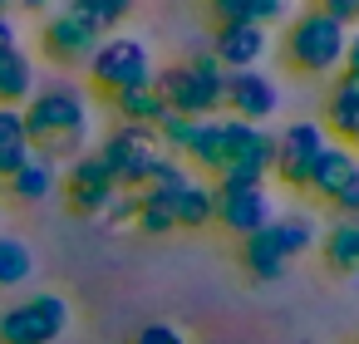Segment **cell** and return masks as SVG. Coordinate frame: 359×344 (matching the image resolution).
<instances>
[{
	"instance_id": "obj_18",
	"label": "cell",
	"mask_w": 359,
	"mask_h": 344,
	"mask_svg": "<svg viewBox=\"0 0 359 344\" xmlns=\"http://www.w3.org/2000/svg\"><path fill=\"white\" fill-rule=\"evenodd\" d=\"M109 99H114L118 118H123V123H138V128H158V118L168 113V104H163V94H158L153 84L118 89V94H109Z\"/></svg>"
},
{
	"instance_id": "obj_37",
	"label": "cell",
	"mask_w": 359,
	"mask_h": 344,
	"mask_svg": "<svg viewBox=\"0 0 359 344\" xmlns=\"http://www.w3.org/2000/svg\"><path fill=\"white\" fill-rule=\"evenodd\" d=\"M15 6H20V11H45V15H50V11H60V0H15Z\"/></svg>"
},
{
	"instance_id": "obj_23",
	"label": "cell",
	"mask_w": 359,
	"mask_h": 344,
	"mask_svg": "<svg viewBox=\"0 0 359 344\" xmlns=\"http://www.w3.org/2000/svg\"><path fill=\"white\" fill-rule=\"evenodd\" d=\"M153 138H158V148H163L168 158H187V153H192V138H197V118L163 113L158 128H153Z\"/></svg>"
},
{
	"instance_id": "obj_21",
	"label": "cell",
	"mask_w": 359,
	"mask_h": 344,
	"mask_svg": "<svg viewBox=\"0 0 359 344\" xmlns=\"http://www.w3.org/2000/svg\"><path fill=\"white\" fill-rule=\"evenodd\" d=\"M35 275V256L20 236H0V290H15Z\"/></svg>"
},
{
	"instance_id": "obj_19",
	"label": "cell",
	"mask_w": 359,
	"mask_h": 344,
	"mask_svg": "<svg viewBox=\"0 0 359 344\" xmlns=\"http://www.w3.org/2000/svg\"><path fill=\"white\" fill-rule=\"evenodd\" d=\"M241 266L256 275V280H280L285 275V256H280V246H276V236H271V226H261L256 236H246L241 241Z\"/></svg>"
},
{
	"instance_id": "obj_30",
	"label": "cell",
	"mask_w": 359,
	"mask_h": 344,
	"mask_svg": "<svg viewBox=\"0 0 359 344\" xmlns=\"http://www.w3.org/2000/svg\"><path fill=\"white\" fill-rule=\"evenodd\" d=\"M187 69H192L197 79H207V84H217V89L226 84V69H222V60H217L212 50H197V55L187 60Z\"/></svg>"
},
{
	"instance_id": "obj_38",
	"label": "cell",
	"mask_w": 359,
	"mask_h": 344,
	"mask_svg": "<svg viewBox=\"0 0 359 344\" xmlns=\"http://www.w3.org/2000/svg\"><path fill=\"white\" fill-rule=\"evenodd\" d=\"M11 6H15V0H0V15H6V11H11Z\"/></svg>"
},
{
	"instance_id": "obj_4",
	"label": "cell",
	"mask_w": 359,
	"mask_h": 344,
	"mask_svg": "<svg viewBox=\"0 0 359 344\" xmlns=\"http://www.w3.org/2000/svg\"><path fill=\"white\" fill-rule=\"evenodd\" d=\"M65 329H69V300L55 290H40L0 310V344H55Z\"/></svg>"
},
{
	"instance_id": "obj_22",
	"label": "cell",
	"mask_w": 359,
	"mask_h": 344,
	"mask_svg": "<svg viewBox=\"0 0 359 344\" xmlns=\"http://www.w3.org/2000/svg\"><path fill=\"white\" fill-rule=\"evenodd\" d=\"M6 187H11V197H15V202H45V197L55 192V167H50V163H40V158H30V163L6 182Z\"/></svg>"
},
{
	"instance_id": "obj_12",
	"label": "cell",
	"mask_w": 359,
	"mask_h": 344,
	"mask_svg": "<svg viewBox=\"0 0 359 344\" xmlns=\"http://www.w3.org/2000/svg\"><path fill=\"white\" fill-rule=\"evenodd\" d=\"M207 50L222 60L226 74H236V69H256V64L266 60L271 35H266L261 25H251V20H231V25H217V30H212V45H207Z\"/></svg>"
},
{
	"instance_id": "obj_11",
	"label": "cell",
	"mask_w": 359,
	"mask_h": 344,
	"mask_svg": "<svg viewBox=\"0 0 359 344\" xmlns=\"http://www.w3.org/2000/svg\"><path fill=\"white\" fill-rule=\"evenodd\" d=\"M99 40H104V35L89 30L84 20H74L69 11H50L45 25H40V50H45L55 64H84Z\"/></svg>"
},
{
	"instance_id": "obj_39",
	"label": "cell",
	"mask_w": 359,
	"mask_h": 344,
	"mask_svg": "<svg viewBox=\"0 0 359 344\" xmlns=\"http://www.w3.org/2000/svg\"><path fill=\"white\" fill-rule=\"evenodd\" d=\"M354 148H359V133H354Z\"/></svg>"
},
{
	"instance_id": "obj_1",
	"label": "cell",
	"mask_w": 359,
	"mask_h": 344,
	"mask_svg": "<svg viewBox=\"0 0 359 344\" xmlns=\"http://www.w3.org/2000/svg\"><path fill=\"white\" fill-rule=\"evenodd\" d=\"M25 123V143L40 163H74L89 143V94L69 79L45 84L30 94V104L20 109Z\"/></svg>"
},
{
	"instance_id": "obj_2",
	"label": "cell",
	"mask_w": 359,
	"mask_h": 344,
	"mask_svg": "<svg viewBox=\"0 0 359 344\" xmlns=\"http://www.w3.org/2000/svg\"><path fill=\"white\" fill-rule=\"evenodd\" d=\"M344 45H349V30L339 20H330L325 11H315V6L300 11L285 30V60L300 74H339Z\"/></svg>"
},
{
	"instance_id": "obj_25",
	"label": "cell",
	"mask_w": 359,
	"mask_h": 344,
	"mask_svg": "<svg viewBox=\"0 0 359 344\" xmlns=\"http://www.w3.org/2000/svg\"><path fill=\"white\" fill-rule=\"evenodd\" d=\"M114 192L118 187H69L65 182V202H69L74 216H104V207L114 202Z\"/></svg>"
},
{
	"instance_id": "obj_28",
	"label": "cell",
	"mask_w": 359,
	"mask_h": 344,
	"mask_svg": "<svg viewBox=\"0 0 359 344\" xmlns=\"http://www.w3.org/2000/svg\"><path fill=\"white\" fill-rule=\"evenodd\" d=\"M330 207H334L344 221H359V167H354V172H349V182L330 197Z\"/></svg>"
},
{
	"instance_id": "obj_34",
	"label": "cell",
	"mask_w": 359,
	"mask_h": 344,
	"mask_svg": "<svg viewBox=\"0 0 359 344\" xmlns=\"http://www.w3.org/2000/svg\"><path fill=\"white\" fill-rule=\"evenodd\" d=\"M217 25H231V20H246V0H207Z\"/></svg>"
},
{
	"instance_id": "obj_35",
	"label": "cell",
	"mask_w": 359,
	"mask_h": 344,
	"mask_svg": "<svg viewBox=\"0 0 359 344\" xmlns=\"http://www.w3.org/2000/svg\"><path fill=\"white\" fill-rule=\"evenodd\" d=\"M339 74L359 84V30H354V35H349V45H344V64H339Z\"/></svg>"
},
{
	"instance_id": "obj_24",
	"label": "cell",
	"mask_w": 359,
	"mask_h": 344,
	"mask_svg": "<svg viewBox=\"0 0 359 344\" xmlns=\"http://www.w3.org/2000/svg\"><path fill=\"white\" fill-rule=\"evenodd\" d=\"M69 187H118L114 182V172H109V163L99 158V153H79L74 163H69Z\"/></svg>"
},
{
	"instance_id": "obj_31",
	"label": "cell",
	"mask_w": 359,
	"mask_h": 344,
	"mask_svg": "<svg viewBox=\"0 0 359 344\" xmlns=\"http://www.w3.org/2000/svg\"><path fill=\"white\" fill-rule=\"evenodd\" d=\"M35 153H30V143H15V148H0V182H11L25 163H30Z\"/></svg>"
},
{
	"instance_id": "obj_7",
	"label": "cell",
	"mask_w": 359,
	"mask_h": 344,
	"mask_svg": "<svg viewBox=\"0 0 359 344\" xmlns=\"http://www.w3.org/2000/svg\"><path fill=\"white\" fill-rule=\"evenodd\" d=\"M153 89L163 94L168 113H182V118H197V123L222 113V89L207 84V79H197L187 64H168V69H158V74H153Z\"/></svg>"
},
{
	"instance_id": "obj_33",
	"label": "cell",
	"mask_w": 359,
	"mask_h": 344,
	"mask_svg": "<svg viewBox=\"0 0 359 344\" xmlns=\"http://www.w3.org/2000/svg\"><path fill=\"white\" fill-rule=\"evenodd\" d=\"M315 11H325L330 20H339V25L349 30V25L359 20V0H320V6H315Z\"/></svg>"
},
{
	"instance_id": "obj_5",
	"label": "cell",
	"mask_w": 359,
	"mask_h": 344,
	"mask_svg": "<svg viewBox=\"0 0 359 344\" xmlns=\"http://www.w3.org/2000/svg\"><path fill=\"white\" fill-rule=\"evenodd\" d=\"M94 153L109 163V172H114V182H118L123 192H138V187L148 182L153 163L163 158V148H158L153 128H138V123H118V128L94 148Z\"/></svg>"
},
{
	"instance_id": "obj_29",
	"label": "cell",
	"mask_w": 359,
	"mask_h": 344,
	"mask_svg": "<svg viewBox=\"0 0 359 344\" xmlns=\"http://www.w3.org/2000/svg\"><path fill=\"white\" fill-rule=\"evenodd\" d=\"M133 344H187V334L177 324H168V319H153V324H143L133 334Z\"/></svg>"
},
{
	"instance_id": "obj_26",
	"label": "cell",
	"mask_w": 359,
	"mask_h": 344,
	"mask_svg": "<svg viewBox=\"0 0 359 344\" xmlns=\"http://www.w3.org/2000/svg\"><path fill=\"white\" fill-rule=\"evenodd\" d=\"M133 216H138V192H123V187H118V192H114V202L104 207V216H99V221H104L109 231H123V226H133Z\"/></svg>"
},
{
	"instance_id": "obj_27",
	"label": "cell",
	"mask_w": 359,
	"mask_h": 344,
	"mask_svg": "<svg viewBox=\"0 0 359 344\" xmlns=\"http://www.w3.org/2000/svg\"><path fill=\"white\" fill-rule=\"evenodd\" d=\"M285 6H290V0H246V20L266 30V25H276V20H285V15H290Z\"/></svg>"
},
{
	"instance_id": "obj_17",
	"label": "cell",
	"mask_w": 359,
	"mask_h": 344,
	"mask_svg": "<svg viewBox=\"0 0 359 344\" xmlns=\"http://www.w3.org/2000/svg\"><path fill=\"white\" fill-rule=\"evenodd\" d=\"M315 246H320V256H325L330 270H339V275L359 270V221H344V216H339Z\"/></svg>"
},
{
	"instance_id": "obj_9",
	"label": "cell",
	"mask_w": 359,
	"mask_h": 344,
	"mask_svg": "<svg viewBox=\"0 0 359 344\" xmlns=\"http://www.w3.org/2000/svg\"><path fill=\"white\" fill-rule=\"evenodd\" d=\"M222 109L231 113V118H241V123H266L276 109H280V89H276V79L271 74H261V69H236V74H226V84H222Z\"/></svg>"
},
{
	"instance_id": "obj_32",
	"label": "cell",
	"mask_w": 359,
	"mask_h": 344,
	"mask_svg": "<svg viewBox=\"0 0 359 344\" xmlns=\"http://www.w3.org/2000/svg\"><path fill=\"white\" fill-rule=\"evenodd\" d=\"M15 143H25L20 109H0V148H15Z\"/></svg>"
},
{
	"instance_id": "obj_3",
	"label": "cell",
	"mask_w": 359,
	"mask_h": 344,
	"mask_svg": "<svg viewBox=\"0 0 359 344\" xmlns=\"http://www.w3.org/2000/svg\"><path fill=\"white\" fill-rule=\"evenodd\" d=\"M84 69H89V84L104 89V94L153 84V55H148V45L133 40V35H104V40L94 45V55L84 60Z\"/></svg>"
},
{
	"instance_id": "obj_20",
	"label": "cell",
	"mask_w": 359,
	"mask_h": 344,
	"mask_svg": "<svg viewBox=\"0 0 359 344\" xmlns=\"http://www.w3.org/2000/svg\"><path fill=\"white\" fill-rule=\"evenodd\" d=\"M271 236H276V246H280V256H285V261L305 256V251L320 241V231H315V221H310V216H276V221H271Z\"/></svg>"
},
{
	"instance_id": "obj_10",
	"label": "cell",
	"mask_w": 359,
	"mask_h": 344,
	"mask_svg": "<svg viewBox=\"0 0 359 344\" xmlns=\"http://www.w3.org/2000/svg\"><path fill=\"white\" fill-rule=\"evenodd\" d=\"M212 192H217V216H212V221H217L222 231L241 236V241L276 221V207H271L266 187H212Z\"/></svg>"
},
{
	"instance_id": "obj_16",
	"label": "cell",
	"mask_w": 359,
	"mask_h": 344,
	"mask_svg": "<svg viewBox=\"0 0 359 344\" xmlns=\"http://www.w3.org/2000/svg\"><path fill=\"white\" fill-rule=\"evenodd\" d=\"M35 64L25 50H11L6 60H0V109H25L30 94H35Z\"/></svg>"
},
{
	"instance_id": "obj_36",
	"label": "cell",
	"mask_w": 359,
	"mask_h": 344,
	"mask_svg": "<svg viewBox=\"0 0 359 344\" xmlns=\"http://www.w3.org/2000/svg\"><path fill=\"white\" fill-rule=\"evenodd\" d=\"M11 50H20V30H15L11 15H0V60H6Z\"/></svg>"
},
{
	"instance_id": "obj_14",
	"label": "cell",
	"mask_w": 359,
	"mask_h": 344,
	"mask_svg": "<svg viewBox=\"0 0 359 344\" xmlns=\"http://www.w3.org/2000/svg\"><path fill=\"white\" fill-rule=\"evenodd\" d=\"M168 216H172V226H182V231H202V226H212V216H217V192L202 187V182H187V187H177V192L168 197Z\"/></svg>"
},
{
	"instance_id": "obj_8",
	"label": "cell",
	"mask_w": 359,
	"mask_h": 344,
	"mask_svg": "<svg viewBox=\"0 0 359 344\" xmlns=\"http://www.w3.org/2000/svg\"><path fill=\"white\" fill-rule=\"evenodd\" d=\"M325 143H330L325 123H310V118L290 123L285 133H276V177L290 192H305L310 187V167H315V158H320Z\"/></svg>"
},
{
	"instance_id": "obj_15",
	"label": "cell",
	"mask_w": 359,
	"mask_h": 344,
	"mask_svg": "<svg viewBox=\"0 0 359 344\" xmlns=\"http://www.w3.org/2000/svg\"><path fill=\"white\" fill-rule=\"evenodd\" d=\"M325 118H330L334 143H354V133H359V84H354V79H344V74H339V79L330 84Z\"/></svg>"
},
{
	"instance_id": "obj_6",
	"label": "cell",
	"mask_w": 359,
	"mask_h": 344,
	"mask_svg": "<svg viewBox=\"0 0 359 344\" xmlns=\"http://www.w3.org/2000/svg\"><path fill=\"white\" fill-rule=\"evenodd\" d=\"M261 128H251V123H241V118H231V113H217V118H202L197 123V138H192V163L197 167H207L212 177H222L246 148H251V138H256Z\"/></svg>"
},
{
	"instance_id": "obj_13",
	"label": "cell",
	"mask_w": 359,
	"mask_h": 344,
	"mask_svg": "<svg viewBox=\"0 0 359 344\" xmlns=\"http://www.w3.org/2000/svg\"><path fill=\"white\" fill-rule=\"evenodd\" d=\"M354 167H359V153H354L349 143H334V138H330V143L320 148L315 167H310V187H305V192H315V197H325V202H330V197L349 182V172H354Z\"/></svg>"
}]
</instances>
